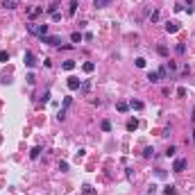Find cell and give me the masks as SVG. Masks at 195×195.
Returning <instances> with one entry per match:
<instances>
[{
	"label": "cell",
	"mask_w": 195,
	"mask_h": 195,
	"mask_svg": "<svg viewBox=\"0 0 195 195\" xmlns=\"http://www.w3.org/2000/svg\"><path fill=\"white\" fill-rule=\"evenodd\" d=\"M116 109L123 113V111H127V109H129V104H127V102H118V104H116Z\"/></svg>",
	"instance_id": "obj_19"
},
{
	"label": "cell",
	"mask_w": 195,
	"mask_h": 195,
	"mask_svg": "<svg viewBox=\"0 0 195 195\" xmlns=\"http://www.w3.org/2000/svg\"><path fill=\"white\" fill-rule=\"evenodd\" d=\"M139 127V120L136 118H132V120H127V132H134V129Z\"/></svg>",
	"instance_id": "obj_13"
},
{
	"label": "cell",
	"mask_w": 195,
	"mask_h": 195,
	"mask_svg": "<svg viewBox=\"0 0 195 195\" xmlns=\"http://www.w3.org/2000/svg\"><path fill=\"white\" fill-rule=\"evenodd\" d=\"M23 62H25L27 68H34V66H36V57H34V52L25 50V55H23Z\"/></svg>",
	"instance_id": "obj_2"
},
{
	"label": "cell",
	"mask_w": 195,
	"mask_h": 195,
	"mask_svg": "<svg viewBox=\"0 0 195 195\" xmlns=\"http://www.w3.org/2000/svg\"><path fill=\"white\" fill-rule=\"evenodd\" d=\"M0 62H9V52L7 50H0Z\"/></svg>",
	"instance_id": "obj_22"
},
{
	"label": "cell",
	"mask_w": 195,
	"mask_h": 195,
	"mask_svg": "<svg viewBox=\"0 0 195 195\" xmlns=\"http://www.w3.org/2000/svg\"><path fill=\"white\" fill-rule=\"evenodd\" d=\"M41 41L48 43V46H62V36H48V34H46Z\"/></svg>",
	"instance_id": "obj_4"
},
{
	"label": "cell",
	"mask_w": 195,
	"mask_h": 195,
	"mask_svg": "<svg viewBox=\"0 0 195 195\" xmlns=\"http://www.w3.org/2000/svg\"><path fill=\"white\" fill-rule=\"evenodd\" d=\"M5 9H16V2L14 0H5Z\"/></svg>",
	"instance_id": "obj_25"
},
{
	"label": "cell",
	"mask_w": 195,
	"mask_h": 195,
	"mask_svg": "<svg viewBox=\"0 0 195 195\" xmlns=\"http://www.w3.org/2000/svg\"><path fill=\"white\" fill-rule=\"evenodd\" d=\"M143 107H145V104L141 102V100H132V102H129V109H136V111H141Z\"/></svg>",
	"instance_id": "obj_11"
},
{
	"label": "cell",
	"mask_w": 195,
	"mask_h": 195,
	"mask_svg": "<svg viewBox=\"0 0 195 195\" xmlns=\"http://www.w3.org/2000/svg\"><path fill=\"white\" fill-rule=\"evenodd\" d=\"M80 88H82V93L86 95V93L91 91V82H82V86H80Z\"/></svg>",
	"instance_id": "obj_20"
},
{
	"label": "cell",
	"mask_w": 195,
	"mask_h": 195,
	"mask_svg": "<svg viewBox=\"0 0 195 195\" xmlns=\"http://www.w3.org/2000/svg\"><path fill=\"white\" fill-rule=\"evenodd\" d=\"M152 154H154V150H152V148H145V150H143V157H145V159H150Z\"/></svg>",
	"instance_id": "obj_27"
},
{
	"label": "cell",
	"mask_w": 195,
	"mask_h": 195,
	"mask_svg": "<svg viewBox=\"0 0 195 195\" xmlns=\"http://www.w3.org/2000/svg\"><path fill=\"white\" fill-rule=\"evenodd\" d=\"M48 100H50V91H46V93H43V100H41V102H43V104H46V102H48Z\"/></svg>",
	"instance_id": "obj_36"
},
{
	"label": "cell",
	"mask_w": 195,
	"mask_h": 195,
	"mask_svg": "<svg viewBox=\"0 0 195 195\" xmlns=\"http://www.w3.org/2000/svg\"><path fill=\"white\" fill-rule=\"evenodd\" d=\"M193 143H195V129H193Z\"/></svg>",
	"instance_id": "obj_38"
},
{
	"label": "cell",
	"mask_w": 195,
	"mask_h": 195,
	"mask_svg": "<svg viewBox=\"0 0 195 195\" xmlns=\"http://www.w3.org/2000/svg\"><path fill=\"white\" fill-rule=\"evenodd\" d=\"M111 2L113 0H93V7H95V9H104V7H109Z\"/></svg>",
	"instance_id": "obj_7"
},
{
	"label": "cell",
	"mask_w": 195,
	"mask_h": 195,
	"mask_svg": "<svg viewBox=\"0 0 195 195\" xmlns=\"http://www.w3.org/2000/svg\"><path fill=\"white\" fill-rule=\"evenodd\" d=\"M66 84H68V88H70V91H77V88L82 86V80H77V77H73V75H70Z\"/></svg>",
	"instance_id": "obj_5"
},
{
	"label": "cell",
	"mask_w": 195,
	"mask_h": 195,
	"mask_svg": "<svg viewBox=\"0 0 195 195\" xmlns=\"http://www.w3.org/2000/svg\"><path fill=\"white\" fill-rule=\"evenodd\" d=\"M136 66H139V68H145V59H143V57H139V59H136Z\"/></svg>",
	"instance_id": "obj_31"
},
{
	"label": "cell",
	"mask_w": 195,
	"mask_h": 195,
	"mask_svg": "<svg viewBox=\"0 0 195 195\" xmlns=\"http://www.w3.org/2000/svg\"><path fill=\"white\" fill-rule=\"evenodd\" d=\"M193 125H195V107H193Z\"/></svg>",
	"instance_id": "obj_37"
},
{
	"label": "cell",
	"mask_w": 195,
	"mask_h": 195,
	"mask_svg": "<svg viewBox=\"0 0 195 195\" xmlns=\"http://www.w3.org/2000/svg\"><path fill=\"white\" fill-rule=\"evenodd\" d=\"M157 50H159V55H161V57H168V48H166V46H159Z\"/></svg>",
	"instance_id": "obj_28"
},
{
	"label": "cell",
	"mask_w": 195,
	"mask_h": 195,
	"mask_svg": "<svg viewBox=\"0 0 195 195\" xmlns=\"http://www.w3.org/2000/svg\"><path fill=\"white\" fill-rule=\"evenodd\" d=\"M175 50H177V55H184V52H186V46H184V43H177V48H175Z\"/></svg>",
	"instance_id": "obj_24"
},
{
	"label": "cell",
	"mask_w": 195,
	"mask_h": 195,
	"mask_svg": "<svg viewBox=\"0 0 195 195\" xmlns=\"http://www.w3.org/2000/svg\"><path fill=\"white\" fill-rule=\"evenodd\" d=\"M52 16V21H62V14H59V11H55V14H50Z\"/></svg>",
	"instance_id": "obj_34"
},
{
	"label": "cell",
	"mask_w": 195,
	"mask_h": 195,
	"mask_svg": "<svg viewBox=\"0 0 195 195\" xmlns=\"http://www.w3.org/2000/svg\"><path fill=\"white\" fill-rule=\"evenodd\" d=\"M39 154H41V148H32V152H30L32 159H39Z\"/></svg>",
	"instance_id": "obj_21"
},
{
	"label": "cell",
	"mask_w": 195,
	"mask_h": 195,
	"mask_svg": "<svg viewBox=\"0 0 195 195\" xmlns=\"http://www.w3.org/2000/svg\"><path fill=\"white\" fill-rule=\"evenodd\" d=\"M82 70L84 73H93V70H95V64H93V62H84L82 64Z\"/></svg>",
	"instance_id": "obj_9"
},
{
	"label": "cell",
	"mask_w": 195,
	"mask_h": 195,
	"mask_svg": "<svg viewBox=\"0 0 195 195\" xmlns=\"http://www.w3.org/2000/svg\"><path fill=\"white\" fill-rule=\"evenodd\" d=\"M27 32H30V34H34V36H39V39H43V36L48 34V25L46 23H30V25H27Z\"/></svg>",
	"instance_id": "obj_1"
},
{
	"label": "cell",
	"mask_w": 195,
	"mask_h": 195,
	"mask_svg": "<svg viewBox=\"0 0 195 195\" xmlns=\"http://www.w3.org/2000/svg\"><path fill=\"white\" fill-rule=\"evenodd\" d=\"M25 80H27V84H34V82H36V77H34V73H30V75H27Z\"/></svg>",
	"instance_id": "obj_30"
},
{
	"label": "cell",
	"mask_w": 195,
	"mask_h": 195,
	"mask_svg": "<svg viewBox=\"0 0 195 195\" xmlns=\"http://www.w3.org/2000/svg\"><path fill=\"white\" fill-rule=\"evenodd\" d=\"M100 127H102V132H111V123H109V120H102Z\"/></svg>",
	"instance_id": "obj_17"
},
{
	"label": "cell",
	"mask_w": 195,
	"mask_h": 195,
	"mask_svg": "<svg viewBox=\"0 0 195 195\" xmlns=\"http://www.w3.org/2000/svg\"><path fill=\"white\" fill-rule=\"evenodd\" d=\"M43 14V7H36V9L30 11V18H36V16H41Z\"/></svg>",
	"instance_id": "obj_16"
},
{
	"label": "cell",
	"mask_w": 195,
	"mask_h": 195,
	"mask_svg": "<svg viewBox=\"0 0 195 195\" xmlns=\"http://www.w3.org/2000/svg\"><path fill=\"white\" fill-rule=\"evenodd\" d=\"M150 21H152V23H157V21H159V9H154L152 14H150Z\"/></svg>",
	"instance_id": "obj_23"
},
{
	"label": "cell",
	"mask_w": 195,
	"mask_h": 195,
	"mask_svg": "<svg viewBox=\"0 0 195 195\" xmlns=\"http://www.w3.org/2000/svg\"><path fill=\"white\" fill-rule=\"evenodd\" d=\"M159 77H168V68H166V66L159 70Z\"/></svg>",
	"instance_id": "obj_33"
},
{
	"label": "cell",
	"mask_w": 195,
	"mask_h": 195,
	"mask_svg": "<svg viewBox=\"0 0 195 195\" xmlns=\"http://www.w3.org/2000/svg\"><path fill=\"white\" fill-rule=\"evenodd\" d=\"M175 152H177V148H175V145H170V148L166 150V157H175Z\"/></svg>",
	"instance_id": "obj_26"
},
{
	"label": "cell",
	"mask_w": 195,
	"mask_h": 195,
	"mask_svg": "<svg viewBox=\"0 0 195 195\" xmlns=\"http://www.w3.org/2000/svg\"><path fill=\"white\" fill-rule=\"evenodd\" d=\"M84 152H86V150H80V152L75 154V159H77V161H80V159H84Z\"/></svg>",
	"instance_id": "obj_35"
},
{
	"label": "cell",
	"mask_w": 195,
	"mask_h": 195,
	"mask_svg": "<svg viewBox=\"0 0 195 195\" xmlns=\"http://www.w3.org/2000/svg\"><path fill=\"white\" fill-rule=\"evenodd\" d=\"M70 100H73L70 95H68V98H64V107L59 109V113H57V118H59V120H64V118H66V109L70 107Z\"/></svg>",
	"instance_id": "obj_3"
},
{
	"label": "cell",
	"mask_w": 195,
	"mask_h": 195,
	"mask_svg": "<svg viewBox=\"0 0 195 195\" xmlns=\"http://www.w3.org/2000/svg\"><path fill=\"white\" fill-rule=\"evenodd\" d=\"M184 168H186V159H175V164H172L175 172H184Z\"/></svg>",
	"instance_id": "obj_6"
},
{
	"label": "cell",
	"mask_w": 195,
	"mask_h": 195,
	"mask_svg": "<svg viewBox=\"0 0 195 195\" xmlns=\"http://www.w3.org/2000/svg\"><path fill=\"white\" fill-rule=\"evenodd\" d=\"M82 39H84V36L80 34V32H73V34H70V41H73V43H80Z\"/></svg>",
	"instance_id": "obj_15"
},
{
	"label": "cell",
	"mask_w": 195,
	"mask_h": 195,
	"mask_svg": "<svg viewBox=\"0 0 195 195\" xmlns=\"http://www.w3.org/2000/svg\"><path fill=\"white\" fill-rule=\"evenodd\" d=\"M166 32H168V34H175V32H179V23H166Z\"/></svg>",
	"instance_id": "obj_8"
},
{
	"label": "cell",
	"mask_w": 195,
	"mask_h": 195,
	"mask_svg": "<svg viewBox=\"0 0 195 195\" xmlns=\"http://www.w3.org/2000/svg\"><path fill=\"white\" fill-rule=\"evenodd\" d=\"M75 11H77V0H73V2H70V5H68V14H75Z\"/></svg>",
	"instance_id": "obj_18"
},
{
	"label": "cell",
	"mask_w": 195,
	"mask_h": 195,
	"mask_svg": "<svg viewBox=\"0 0 195 195\" xmlns=\"http://www.w3.org/2000/svg\"><path fill=\"white\" fill-rule=\"evenodd\" d=\"M175 193H177V186H175V184L164 186V195H175Z\"/></svg>",
	"instance_id": "obj_10"
},
{
	"label": "cell",
	"mask_w": 195,
	"mask_h": 195,
	"mask_svg": "<svg viewBox=\"0 0 195 195\" xmlns=\"http://www.w3.org/2000/svg\"><path fill=\"white\" fill-rule=\"evenodd\" d=\"M148 82H150V84H157V82H159V73H152V70H150V73H148Z\"/></svg>",
	"instance_id": "obj_12"
},
{
	"label": "cell",
	"mask_w": 195,
	"mask_h": 195,
	"mask_svg": "<svg viewBox=\"0 0 195 195\" xmlns=\"http://www.w3.org/2000/svg\"><path fill=\"white\" fill-rule=\"evenodd\" d=\"M82 188H84V195H93V188H91V186H88V184H84Z\"/></svg>",
	"instance_id": "obj_29"
},
{
	"label": "cell",
	"mask_w": 195,
	"mask_h": 195,
	"mask_svg": "<svg viewBox=\"0 0 195 195\" xmlns=\"http://www.w3.org/2000/svg\"><path fill=\"white\" fill-rule=\"evenodd\" d=\"M62 68L64 70H73V68H75V62H73V59H66V62L62 64Z\"/></svg>",
	"instance_id": "obj_14"
},
{
	"label": "cell",
	"mask_w": 195,
	"mask_h": 195,
	"mask_svg": "<svg viewBox=\"0 0 195 195\" xmlns=\"http://www.w3.org/2000/svg\"><path fill=\"white\" fill-rule=\"evenodd\" d=\"M177 95L184 98V95H186V88H184V86H179V88H177Z\"/></svg>",
	"instance_id": "obj_32"
}]
</instances>
